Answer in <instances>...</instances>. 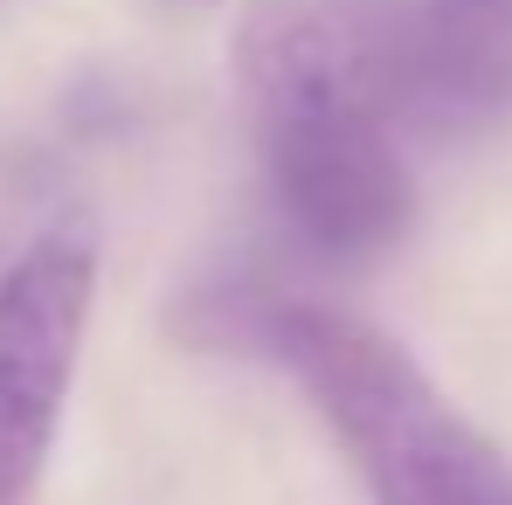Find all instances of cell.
I'll use <instances>...</instances> for the list:
<instances>
[{"mask_svg": "<svg viewBox=\"0 0 512 505\" xmlns=\"http://www.w3.org/2000/svg\"><path fill=\"white\" fill-rule=\"evenodd\" d=\"M256 153L284 222L319 256L367 263L416 222L395 97V0H256L236 35Z\"/></svg>", "mask_w": 512, "mask_h": 505, "instance_id": "cell-1", "label": "cell"}, {"mask_svg": "<svg viewBox=\"0 0 512 505\" xmlns=\"http://www.w3.org/2000/svg\"><path fill=\"white\" fill-rule=\"evenodd\" d=\"M236 333L305 388L374 505H512L506 450L367 319L284 298L250 305Z\"/></svg>", "mask_w": 512, "mask_h": 505, "instance_id": "cell-2", "label": "cell"}, {"mask_svg": "<svg viewBox=\"0 0 512 505\" xmlns=\"http://www.w3.org/2000/svg\"><path fill=\"white\" fill-rule=\"evenodd\" d=\"M90 305H97V243L84 229L35 236L0 277V505L28 499L56 450Z\"/></svg>", "mask_w": 512, "mask_h": 505, "instance_id": "cell-3", "label": "cell"}, {"mask_svg": "<svg viewBox=\"0 0 512 505\" xmlns=\"http://www.w3.org/2000/svg\"><path fill=\"white\" fill-rule=\"evenodd\" d=\"M395 97L416 139L512 125V0H395Z\"/></svg>", "mask_w": 512, "mask_h": 505, "instance_id": "cell-4", "label": "cell"}]
</instances>
